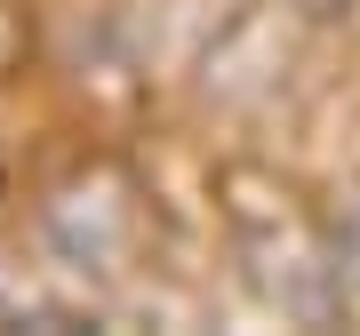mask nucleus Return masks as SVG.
I'll return each mask as SVG.
<instances>
[{
	"mask_svg": "<svg viewBox=\"0 0 360 336\" xmlns=\"http://www.w3.org/2000/svg\"><path fill=\"white\" fill-rule=\"evenodd\" d=\"M224 217H232V257L248 288L288 312L296 328H352L345 304V257H336V208L304 200L281 176L232 168L224 176Z\"/></svg>",
	"mask_w": 360,
	"mask_h": 336,
	"instance_id": "f257e3e1",
	"label": "nucleus"
},
{
	"mask_svg": "<svg viewBox=\"0 0 360 336\" xmlns=\"http://www.w3.org/2000/svg\"><path fill=\"white\" fill-rule=\"evenodd\" d=\"M336 257H345V304H352V328H360V184L336 200Z\"/></svg>",
	"mask_w": 360,
	"mask_h": 336,
	"instance_id": "f03ea898",
	"label": "nucleus"
},
{
	"mask_svg": "<svg viewBox=\"0 0 360 336\" xmlns=\"http://www.w3.org/2000/svg\"><path fill=\"white\" fill-rule=\"evenodd\" d=\"M296 8H304V16H352L360 0H296Z\"/></svg>",
	"mask_w": 360,
	"mask_h": 336,
	"instance_id": "7ed1b4c3",
	"label": "nucleus"
}]
</instances>
